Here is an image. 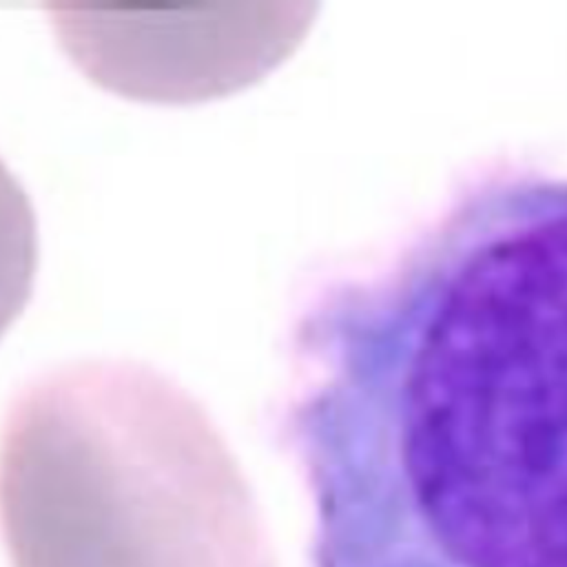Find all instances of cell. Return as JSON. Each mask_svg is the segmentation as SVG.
Returning <instances> with one entry per match:
<instances>
[{
    "label": "cell",
    "instance_id": "1",
    "mask_svg": "<svg viewBox=\"0 0 567 567\" xmlns=\"http://www.w3.org/2000/svg\"><path fill=\"white\" fill-rule=\"evenodd\" d=\"M312 567H567V177L463 188L295 330Z\"/></svg>",
    "mask_w": 567,
    "mask_h": 567
}]
</instances>
